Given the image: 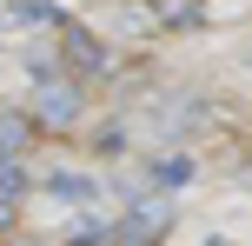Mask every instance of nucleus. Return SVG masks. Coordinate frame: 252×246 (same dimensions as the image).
Wrapping results in <instances>:
<instances>
[{"label":"nucleus","mask_w":252,"mask_h":246,"mask_svg":"<svg viewBox=\"0 0 252 246\" xmlns=\"http://www.w3.org/2000/svg\"><path fill=\"white\" fill-rule=\"evenodd\" d=\"M33 113H40V120H53V127H66V120L80 113V87H73V80H40Z\"/></svg>","instance_id":"f257e3e1"},{"label":"nucleus","mask_w":252,"mask_h":246,"mask_svg":"<svg viewBox=\"0 0 252 246\" xmlns=\"http://www.w3.org/2000/svg\"><path fill=\"white\" fill-rule=\"evenodd\" d=\"M13 153H27V113L20 106H0V173L13 167Z\"/></svg>","instance_id":"f03ea898"}]
</instances>
